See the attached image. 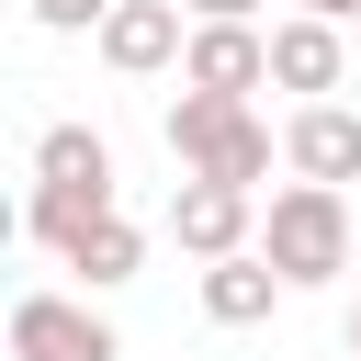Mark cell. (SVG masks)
I'll return each mask as SVG.
<instances>
[{"label": "cell", "mask_w": 361, "mask_h": 361, "mask_svg": "<svg viewBox=\"0 0 361 361\" xmlns=\"http://www.w3.org/2000/svg\"><path fill=\"white\" fill-rule=\"evenodd\" d=\"M102 214H124V203H113V147H102L90 124H45V135H34V203H23V237H34V248H68V237L102 226Z\"/></svg>", "instance_id": "1"}, {"label": "cell", "mask_w": 361, "mask_h": 361, "mask_svg": "<svg viewBox=\"0 0 361 361\" xmlns=\"http://www.w3.org/2000/svg\"><path fill=\"white\" fill-rule=\"evenodd\" d=\"M259 259L305 293V282H338L350 271V192H327V180H282L271 203H259Z\"/></svg>", "instance_id": "2"}, {"label": "cell", "mask_w": 361, "mask_h": 361, "mask_svg": "<svg viewBox=\"0 0 361 361\" xmlns=\"http://www.w3.org/2000/svg\"><path fill=\"white\" fill-rule=\"evenodd\" d=\"M11 361H124V338H113V316H90V293H23Z\"/></svg>", "instance_id": "3"}, {"label": "cell", "mask_w": 361, "mask_h": 361, "mask_svg": "<svg viewBox=\"0 0 361 361\" xmlns=\"http://www.w3.org/2000/svg\"><path fill=\"white\" fill-rule=\"evenodd\" d=\"M169 237H180L192 259H237V248H259V192H226V180H192V169H180Z\"/></svg>", "instance_id": "4"}, {"label": "cell", "mask_w": 361, "mask_h": 361, "mask_svg": "<svg viewBox=\"0 0 361 361\" xmlns=\"http://www.w3.org/2000/svg\"><path fill=\"white\" fill-rule=\"evenodd\" d=\"M338 79H350L338 23H316V11L271 23V90H293V113H305V102H338Z\"/></svg>", "instance_id": "5"}, {"label": "cell", "mask_w": 361, "mask_h": 361, "mask_svg": "<svg viewBox=\"0 0 361 361\" xmlns=\"http://www.w3.org/2000/svg\"><path fill=\"white\" fill-rule=\"evenodd\" d=\"M180 90H226V102L271 90V34H259V23H192V56H180Z\"/></svg>", "instance_id": "6"}, {"label": "cell", "mask_w": 361, "mask_h": 361, "mask_svg": "<svg viewBox=\"0 0 361 361\" xmlns=\"http://www.w3.org/2000/svg\"><path fill=\"white\" fill-rule=\"evenodd\" d=\"M282 169L350 192V180H361V113H350V102H305V113L282 124Z\"/></svg>", "instance_id": "7"}, {"label": "cell", "mask_w": 361, "mask_h": 361, "mask_svg": "<svg viewBox=\"0 0 361 361\" xmlns=\"http://www.w3.org/2000/svg\"><path fill=\"white\" fill-rule=\"evenodd\" d=\"M169 56H192V34H180V0H124V11L102 23V68L147 79V68H169Z\"/></svg>", "instance_id": "8"}, {"label": "cell", "mask_w": 361, "mask_h": 361, "mask_svg": "<svg viewBox=\"0 0 361 361\" xmlns=\"http://www.w3.org/2000/svg\"><path fill=\"white\" fill-rule=\"evenodd\" d=\"M282 293H293V282H282L259 248H237V259H203V316H214V327H259Z\"/></svg>", "instance_id": "9"}, {"label": "cell", "mask_w": 361, "mask_h": 361, "mask_svg": "<svg viewBox=\"0 0 361 361\" xmlns=\"http://www.w3.org/2000/svg\"><path fill=\"white\" fill-rule=\"evenodd\" d=\"M56 259H68L90 293H102V282H135V271H147V226H135V214H102V226H79Z\"/></svg>", "instance_id": "10"}, {"label": "cell", "mask_w": 361, "mask_h": 361, "mask_svg": "<svg viewBox=\"0 0 361 361\" xmlns=\"http://www.w3.org/2000/svg\"><path fill=\"white\" fill-rule=\"evenodd\" d=\"M23 11H34L45 34H102V23L124 11V0H23Z\"/></svg>", "instance_id": "11"}, {"label": "cell", "mask_w": 361, "mask_h": 361, "mask_svg": "<svg viewBox=\"0 0 361 361\" xmlns=\"http://www.w3.org/2000/svg\"><path fill=\"white\" fill-rule=\"evenodd\" d=\"M180 11H192V23H248L259 0H180Z\"/></svg>", "instance_id": "12"}, {"label": "cell", "mask_w": 361, "mask_h": 361, "mask_svg": "<svg viewBox=\"0 0 361 361\" xmlns=\"http://www.w3.org/2000/svg\"><path fill=\"white\" fill-rule=\"evenodd\" d=\"M305 11H316V23H361V0H305Z\"/></svg>", "instance_id": "13"}, {"label": "cell", "mask_w": 361, "mask_h": 361, "mask_svg": "<svg viewBox=\"0 0 361 361\" xmlns=\"http://www.w3.org/2000/svg\"><path fill=\"white\" fill-rule=\"evenodd\" d=\"M350 361H361V305H350Z\"/></svg>", "instance_id": "14"}]
</instances>
